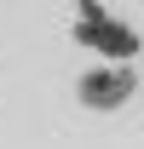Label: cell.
<instances>
[{"label": "cell", "instance_id": "cell-1", "mask_svg": "<svg viewBox=\"0 0 144 149\" xmlns=\"http://www.w3.org/2000/svg\"><path fill=\"white\" fill-rule=\"evenodd\" d=\"M133 69L127 63H98V69H87L81 80H75V92H81V103L87 109H121L127 97H133Z\"/></svg>", "mask_w": 144, "mask_h": 149}, {"label": "cell", "instance_id": "cell-2", "mask_svg": "<svg viewBox=\"0 0 144 149\" xmlns=\"http://www.w3.org/2000/svg\"><path fill=\"white\" fill-rule=\"evenodd\" d=\"M75 40H87L92 52H104L109 63H121V57H133V46H138V35L127 29V23H109V17H98L87 6V17L75 23Z\"/></svg>", "mask_w": 144, "mask_h": 149}]
</instances>
